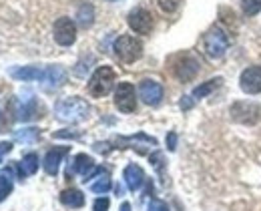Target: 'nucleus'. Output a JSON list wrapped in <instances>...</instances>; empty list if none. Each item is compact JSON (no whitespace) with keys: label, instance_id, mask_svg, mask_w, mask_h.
<instances>
[{"label":"nucleus","instance_id":"nucleus-1","mask_svg":"<svg viewBox=\"0 0 261 211\" xmlns=\"http://www.w3.org/2000/svg\"><path fill=\"white\" fill-rule=\"evenodd\" d=\"M91 107L87 101H83L81 97H68L59 101L55 107V115L57 119H61L63 123H81L89 117Z\"/></svg>","mask_w":261,"mask_h":211},{"label":"nucleus","instance_id":"nucleus-2","mask_svg":"<svg viewBox=\"0 0 261 211\" xmlns=\"http://www.w3.org/2000/svg\"><path fill=\"white\" fill-rule=\"evenodd\" d=\"M113 50H115V55H117V59H119L121 63L130 65V63H135V61L141 59V55H143V44H141V40L135 38V36L123 35L115 40Z\"/></svg>","mask_w":261,"mask_h":211},{"label":"nucleus","instance_id":"nucleus-3","mask_svg":"<svg viewBox=\"0 0 261 211\" xmlns=\"http://www.w3.org/2000/svg\"><path fill=\"white\" fill-rule=\"evenodd\" d=\"M115 87V70L111 67H98L89 81V93L93 97H107Z\"/></svg>","mask_w":261,"mask_h":211},{"label":"nucleus","instance_id":"nucleus-4","mask_svg":"<svg viewBox=\"0 0 261 211\" xmlns=\"http://www.w3.org/2000/svg\"><path fill=\"white\" fill-rule=\"evenodd\" d=\"M229 48V38L221 29H211L203 38V50L209 59H221L225 57Z\"/></svg>","mask_w":261,"mask_h":211},{"label":"nucleus","instance_id":"nucleus-5","mask_svg":"<svg viewBox=\"0 0 261 211\" xmlns=\"http://www.w3.org/2000/svg\"><path fill=\"white\" fill-rule=\"evenodd\" d=\"M261 109L253 103H245V101H239L231 107V117L233 121L237 123H245V125H253L259 121Z\"/></svg>","mask_w":261,"mask_h":211},{"label":"nucleus","instance_id":"nucleus-6","mask_svg":"<svg viewBox=\"0 0 261 211\" xmlns=\"http://www.w3.org/2000/svg\"><path fill=\"white\" fill-rule=\"evenodd\" d=\"M115 105L123 113H133L137 109V95H135V87L130 83H119V87L115 91Z\"/></svg>","mask_w":261,"mask_h":211},{"label":"nucleus","instance_id":"nucleus-7","mask_svg":"<svg viewBox=\"0 0 261 211\" xmlns=\"http://www.w3.org/2000/svg\"><path fill=\"white\" fill-rule=\"evenodd\" d=\"M127 22H129V27L137 35H149L153 31V14L149 10H145V8L130 10Z\"/></svg>","mask_w":261,"mask_h":211},{"label":"nucleus","instance_id":"nucleus-8","mask_svg":"<svg viewBox=\"0 0 261 211\" xmlns=\"http://www.w3.org/2000/svg\"><path fill=\"white\" fill-rule=\"evenodd\" d=\"M139 97L143 99V103L149 107H157L163 99V87L157 81L145 78L139 85Z\"/></svg>","mask_w":261,"mask_h":211},{"label":"nucleus","instance_id":"nucleus-9","mask_svg":"<svg viewBox=\"0 0 261 211\" xmlns=\"http://www.w3.org/2000/svg\"><path fill=\"white\" fill-rule=\"evenodd\" d=\"M173 72H175V76H177L179 81L189 83V81L195 78L197 72H199V63H197V59L189 57V55L179 57L177 63H175V67H173Z\"/></svg>","mask_w":261,"mask_h":211},{"label":"nucleus","instance_id":"nucleus-10","mask_svg":"<svg viewBox=\"0 0 261 211\" xmlns=\"http://www.w3.org/2000/svg\"><path fill=\"white\" fill-rule=\"evenodd\" d=\"M55 40L61 44V46H70L74 40H76V27L70 18H59L55 22Z\"/></svg>","mask_w":261,"mask_h":211},{"label":"nucleus","instance_id":"nucleus-11","mask_svg":"<svg viewBox=\"0 0 261 211\" xmlns=\"http://www.w3.org/2000/svg\"><path fill=\"white\" fill-rule=\"evenodd\" d=\"M79 173V175L83 177V181L87 183L91 177L95 175V173H98L100 169H97L95 167V161L89 157V155H85V153H79L74 159H72V165L68 167V177H70V173Z\"/></svg>","mask_w":261,"mask_h":211},{"label":"nucleus","instance_id":"nucleus-12","mask_svg":"<svg viewBox=\"0 0 261 211\" xmlns=\"http://www.w3.org/2000/svg\"><path fill=\"white\" fill-rule=\"evenodd\" d=\"M239 85H241L243 93H247V95L261 93V67H249L243 70L239 76Z\"/></svg>","mask_w":261,"mask_h":211},{"label":"nucleus","instance_id":"nucleus-13","mask_svg":"<svg viewBox=\"0 0 261 211\" xmlns=\"http://www.w3.org/2000/svg\"><path fill=\"white\" fill-rule=\"evenodd\" d=\"M125 183H127V187H129L130 191H139L141 189V185L145 183V171L139 167V165H135V163H130L125 167Z\"/></svg>","mask_w":261,"mask_h":211},{"label":"nucleus","instance_id":"nucleus-14","mask_svg":"<svg viewBox=\"0 0 261 211\" xmlns=\"http://www.w3.org/2000/svg\"><path fill=\"white\" fill-rule=\"evenodd\" d=\"M66 147H59V149H53V151H48L46 153V157H44V171L48 173V175H57L59 173V167H61V159L66 155Z\"/></svg>","mask_w":261,"mask_h":211},{"label":"nucleus","instance_id":"nucleus-15","mask_svg":"<svg viewBox=\"0 0 261 211\" xmlns=\"http://www.w3.org/2000/svg\"><path fill=\"white\" fill-rule=\"evenodd\" d=\"M10 76H14L16 81H42L44 78V69L38 67H12Z\"/></svg>","mask_w":261,"mask_h":211},{"label":"nucleus","instance_id":"nucleus-16","mask_svg":"<svg viewBox=\"0 0 261 211\" xmlns=\"http://www.w3.org/2000/svg\"><path fill=\"white\" fill-rule=\"evenodd\" d=\"M65 81H66V70L63 67H48V69H44L42 83H46L48 87H61Z\"/></svg>","mask_w":261,"mask_h":211},{"label":"nucleus","instance_id":"nucleus-17","mask_svg":"<svg viewBox=\"0 0 261 211\" xmlns=\"http://www.w3.org/2000/svg\"><path fill=\"white\" fill-rule=\"evenodd\" d=\"M38 169V155L36 153H29L22 157V161L18 163V175L20 177H29L34 175Z\"/></svg>","mask_w":261,"mask_h":211},{"label":"nucleus","instance_id":"nucleus-18","mask_svg":"<svg viewBox=\"0 0 261 211\" xmlns=\"http://www.w3.org/2000/svg\"><path fill=\"white\" fill-rule=\"evenodd\" d=\"M61 201L66 207H83L85 205V195L79 189H65L61 193Z\"/></svg>","mask_w":261,"mask_h":211},{"label":"nucleus","instance_id":"nucleus-19","mask_svg":"<svg viewBox=\"0 0 261 211\" xmlns=\"http://www.w3.org/2000/svg\"><path fill=\"white\" fill-rule=\"evenodd\" d=\"M12 171L10 169H2L0 171V201H4L10 193H12Z\"/></svg>","mask_w":261,"mask_h":211},{"label":"nucleus","instance_id":"nucleus-20","mask_svg":"<svg viewBox=\"0 0 261 211\" xmlns=\"http://www.w3.org/2000/svg\"><path fill=\"white\" fill-rule=\"evenodd\" d=\"M109 189H111V179H109V173H107L105 169H100L97 181H93V183H91V191H93V193H107Z\"/></svg>","mask_w":261,"mask_h":211},{"label":"nucleus","instance_id":"nucleus-21","mask_svg":"<svg viewBox=\"0 0 261 211\" xmlns=\"http://www.w3.org/2000/svg\"><path fill=\"white\" fill-rule=\"evenodd\" d=\"M221 85V78H211V81H207L205 85H201V87H197L195 91H193V99H203V97H207V95H211L217 87Z\"/></svg>","mask_w":261,"mask_h":211},{"label":"nucleus","instance_id":"nucleus-22","mask_svg":"<svg viewBox=\"0 0 261 211\" xmlns=\"http://www.w3.org/2000/svg\"><path fill=\"white\" fill-rule=\"evenodd\" d=\"M38 135H40V131H38V129H34V127L20 129V131H14V139L20 141V143H27V145L36 143V141H38Z\"/></svg>","mask_w":261,"mask_h":211},{"label":"nucleus","instance_id":"nucleus-23","mask_svg":"<svg viewBox=\"0 0 261 211\" xmlns=\"http://www.w3.org/2000/svg\"><path fill=\"white\" fill-rule=\"evenodd\" d=\"M36 117V101L34 99H29L24 105L18 109V119L20 121H29V119H33Z\"/></svg>","mask_w":261,"mask_h":211},{"label":"nucleus","instance_id":"nucleus-24","mask_svg":"<svg viewBox=\"0 0 261 211\" xmlns=\"http://www.w3.org/2000/svg\"><path fill=\"white\" fill-rule=\"evenodd\" d=\"M79 22L83 24V27H91L93 24V6L91 4H83L81 8H79Z\"/></svg>","mask_w":261,"mask_h":211},{"label":"nucleus","instance_id":"nucleus-25","mask_svg":"<svg viewBox=\"0 0 261 211\" xmlns=\"http://www.w3.org/2000/svg\"><path fill=\"white\" fill-rule=\"evenodd\" d=\"M241 8L247 16H255L261 10V0H243L241 2Z\"/></svg>","mask_w":261,"mask_h":211},{"label":"nucleus","instance_id":"nucleus-26","mask_svg":"<svg viewBox=\"0 0 261 211\" xmlns=\"http://www.w3.org/2000/svg\"><path fill=\"white\" fill-rule=\"evenodd\" d=\"M157 2H159V6H161L163 12H175L181 0H157Z\"/></svg>","mask_w":261,"mask_h":211},{"label":"nucleus","instance_id":"nucleus-27","mask_svg":"<svg viewBox=\"0 0 261 211\" xmlns=\"http://www.w3.org/2000/svg\"><path fill=\"white\" fill-rule=\"evenodd\" d=\"M149 211H169V205L165 201H161V199H151Z\"/></svg>","mask_w":261,"mask_h":211},{"label":"nucleus","instance_id":"nucleus-28","mask_svg":"<svg viewBox=\"0 0 261 211\" xmlns=\"http://www.w3.org/2000/svg\"><path fill=\"white\" fill-rule=\"evenodd\" d=\"M109 205H111V201H109L107 197H100V199H97V201L93 203V209L95 211H107L109 209Z\"/></svg>","mask_w":261,"mask_h":211},{"label":"nucleus","instance_id":"nucleus-29","mask_svg":"<svg viewBox=\"0 0 261 211\" xmlns=\"http://www.w3.org/2000/svg\"><path fill=\"white\" fill-rule=\"evenodd\" d=\"M167 147H169V151L177 149V133H169L167 135Z\"/></svg>","mask_w":261,"mask_h":211},{"label":"nucleus","instance_id":"nucleus-30","mask_svg":"<svg viewBox=\"0 0 261 211\" xmlns=\"http://www.w3.org/2000/svg\"><path fill=\"white\" fill-rule=\"evenodd\" d=\"M191 107H193V97H183L181 109H191Z\"/></svg>","mask_w":261,"mask_h":211},{"label":"nucleus","instance_id":"nucleus-31","mask_svg":"<svg viewBox=\"0 0 261 211\" xmlns=\"http://www.w3.org/2000/svg\"><path fill=\"white\" fill-rule=\"evenodd\" d=\"M10 149H12V145H10V143H0V159H2V155H4V153H10Z\"/></svg>","mask_w":261,"mask_h":211},{"label":"nucleus","instance_id":"nucleus-32","mask_svg":"<svg viewBox=\"0 0 261 211\" xmlns=\"http://www.w3.org/2000/svg\"><path fill=\"white\" fill-rule=\"evenodd\" d=\"M119 211H130V203H127V201H125V203L121 205V209H119Z\"/></svg>","mask_w":261,"mask_h":211}]
</instances>
